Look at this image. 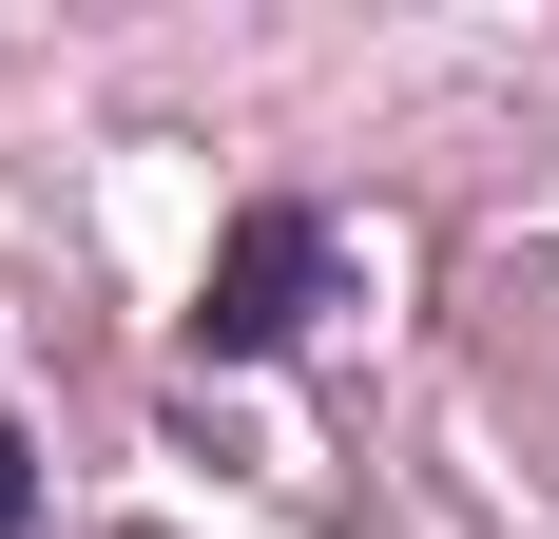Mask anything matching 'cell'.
<instances>
[{
  "label": "cell",
  "instance_id": "cell-1",
  "mask_svg": "<svg viewBox=\"0 0 559 539\" xmlns=\"http://www.w3.org/2000/svg\"><path fill=\"white\" fill-rule=\"evenodd\" d=\"M309 309H329V213L251 193V213L213 231V270H193V347H213V367H271Z\"/></svg>",
  "mask_w": 559,
  "mask_h": 539
},
{
  "label": "cell",
  "instance_id": "cell-2",
  "mask_svg": "<svg viewBox=\"0 0 559 539\" xmlns=\"http://www.w3.org/2000/svg\"><path fill=\"white\" fill-rule=\"evenodd\" d=\"M20 520H39V443L0 424V539H20Z\"/></svg>",
  "mask_w": 559,
  "mask_h": 539
}]
</instances>
